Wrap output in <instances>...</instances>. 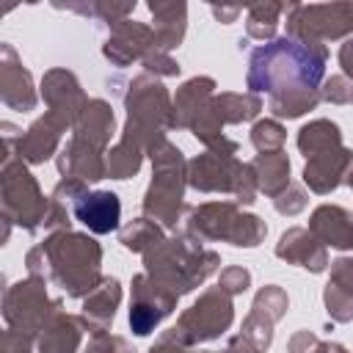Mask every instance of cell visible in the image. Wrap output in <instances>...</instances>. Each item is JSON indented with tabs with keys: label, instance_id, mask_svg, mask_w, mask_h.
Returning <instances> with one entry per match:
<instances>
[{
	"label": "cell",
	"instance_id": "3957f363",
	"mask_svg": "<svg viewBox=\"0 0 353 353\" xmlns=\"http://www.w3.org/2000/svg\"><path fill=\"white\" fill-rule=\"evenodd\" d=\"M130 320H132V328H135L138 334H146V331H149V328L157 323V314L146 312V306H138V309H132Z\"/></svg>",
	"mask_w": 353,
	"mask_h": 353
},
{
	"label": "cell",
	"instance_id": "7a4b0ae2",
	"mask_svg": "<svg viewBox=\"0 0 353 353\" xmlns=\"http://www.w3.org/2000/svg\"><path fill=\"white\" fill-rule=\"evenodd\" d=\"M74 215L91 232L105 234V232H113L119 226L121 204H119V199L113 193L97 190V193H88V196H83V199L74 201Z\"/></svg>",
	"mask_w": 353,
	"mask_h": 353
},
{
	"label": "cell",
	"instance_id": "6da1fadb",
	"mask_svg": "<svg viewBox=\"0 0 353 353\" xmlns=\"http://www.w3.org/2000/svg\"><path fill=\"white\" fill-rule=\"evenodd\" d=\"M323 69L325 66L317 52H312L309 47L292 39H279L254 52L248 83L256 91H273V94L284 91L287 85L314 88L323 80Z\"/></svg>",
	"mask_w": 353,
	"mask_h": 353
}]
</instances>
